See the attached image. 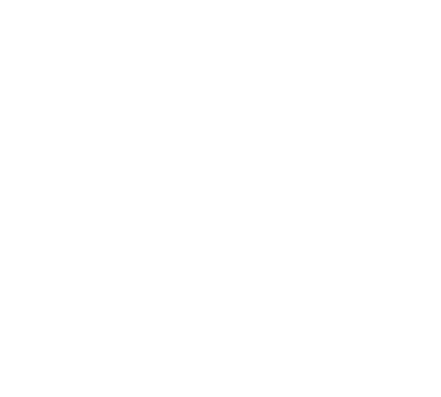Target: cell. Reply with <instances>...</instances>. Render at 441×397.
<instances>
[]
</instances>
